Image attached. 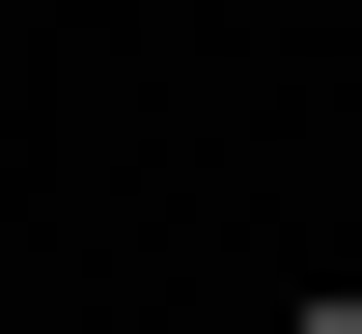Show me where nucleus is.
<instances>
[{
	"label": "nucleus",
	"mask_w": 362,
	"mask_h": 334,
	"mask_svg": "<svg viewBox=\"0 0 362 334\" xmlns=\"http://www.w3.org/2000/svg\"><path fill=\"white\" fill-rule=\"evenodd\" d=\"M307 334H362V279H334V306H307Z\"/></svg>",
	"instance_id": "obj_1"
}]
</instances>
